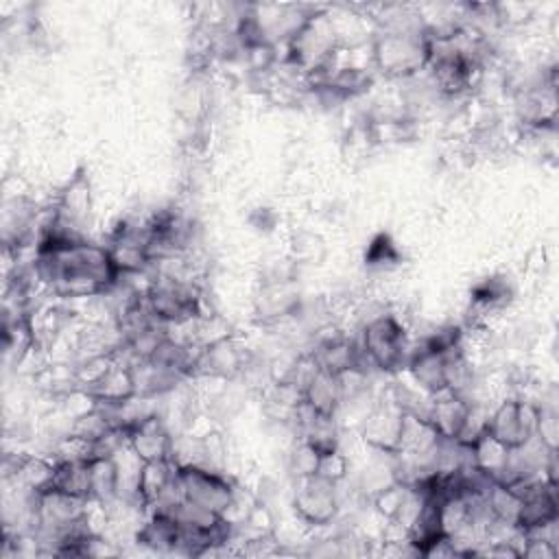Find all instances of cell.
<instances>
[{
    "label": "cell",
    "mask_w": 559,
    "mask_h": 559,
    "mask_svg": "<svg viewBox=\"0 0 559 559\" xmlns=\"http://www.w3.org/2000/svg\"><path fill=\"white\" fill-rule=\"evenodd\" d=\"M33 273L63 301L107 297L122 280L109 247L83 238L79 229L61 223L55 210L37 229Z\"/></svg>",
    "instance_id": "1"
},
{
    "label": "cell",
    "mask_w": 559,
    "mask_h": 559,
    "mask_svg": "<svg viewBox=\"0 0 559 559\" xmlns=\"http://www.w3.org/2000/svg\"><path fill=\"white\" fill-rule=\"evenodd\" d=\"M369 57L386 79H413L428 70L432 41L421 17H384L369 37Z\"/></svg>",
    "instance_id": "2"
},
{
    "label": "cell",
    "mask_w": 559,
    "mask_h": 559,
    "mask_svg": "<svg viewBox=\"0 0 559 559\" xmlns=\"http://www.w3.org/2000/svg\"><path fill=\"white\" fill-rule=\"evenodd\" d=\"M142 295L151 317L164 328H181L197 323L199 319H207V314L203 312V297L192 280L157 271L155 280L148 282Z\"/></svg>",
    "instance_id": "3"
},
{
    "label": "cell",
    "mask_w": 559,
    "mask_h": 559,
    "mask_svg": "<svg viewBox=\"0 0 559 559\" xmlns=\"http://www.w3.org/2000/svg\"><path fill=\"white\" fill-rule=\"evenodd\" d=\"M175 483L183 502L223 518L240 491L234 478H229L223 469L199 461L175 459Z\"/></svg>",
    "instance_id": "4"
},
{
    "label": "cell",
    "mask_w": 559,
    "mask_h": 559,
    "mask_svg": "<svg viewBox=\"0 0 559 559\" xmlns=\"http://www.w3.org/2000/svg\"><path fill=\"white\" fill-rule=\"evenodd\" d=\"M360 349L367 365L380 373H397L404 369L411 352L408 328L397 314H376L360 330Z\"/></svg>",
    "instance_id": "5"
},
{
    "label": "cell",
    "mask_w": 559,
    "mask_h": 559,
    "mask_svg": "<svg viewBox=\"0 0 559 559\" xmlns=\"http://www.w3.org/2000/svg\"><path fill=\"white\" fill-rule=\"evenodd\" d=\"M539 404L520 395L504 397L487 415L485 432L507 450H520L535 439Z\"/></svg>",
    "instance_id": "6"
},
{
    "label": "cell",
    "mask_w": 559,
    "mask_h": 559,
    "mask_svg": "<svg viewBox=\"0 0 559 559\" xmlns=\"http://www.w3.org/2000/svg\"><path fill=\"white\" fill-rule=\"evenodd\" d=\"M406 411H402L389 395L376 402L362 417L358 435L362 443L384 456H397L402 452Z\"/></svg>",
    "instance_id": "7"
},
{
    "label": "cell",
    "mask_w": 559,
    "mask_h": 559,
    "mask_svg": "<svg viewBox=\"0 0 559 559\" xmlns=\"http://www.w3.org/2000/svg\"><path fill=\"white\" fill-rule=\"evenodd\" d=\"M295 518L310 528H325L336 522L341 513V500L336 485L321 478L310 476L297 480V489L290 500Z\"/></svg>",
    "instance_id": "8"
},
{
    "label": "cell",
    "mask_w": 559,
    "mask_h": 559,
    "mask_svg": "<svg viewBox=\"0 0 559 559\" xmlns=\"http://www.w3.org/2000/svg\"><path fill=\"white\" fill-rule=\"evenodd\" d=\"M249 365V354L242 349L236 336L221 334L199 345L197 360L192 365V378L207 380H234Z\"/></svg>",
    "instance_id": "9"
},
{
    "label": "cell",
    "mask_w": 559,
    "mask_h": 559,
    "mask_svg": "<svg viewBox=\"0 0 559 559\" xmlns=\"http://www.w3.org/2000/svg\"><path fill=\"white\" fill-rule=\"evenodd\" d=\"M122 428L127 437V448L138 461L151 463L175 459V437L170 435L166 421L157 411L135 417L127 421Z\"/></svg>",
    "instance_id": "10"
},
{
    "label": "cell",
    "mask_w": 559,
    "mask_h": 559,
    "mask_svg": "<svg viewBox=\"0 0 559 559\" xmlns=\"http://www.w3.org/2000/svg\"><path fill=\"white\" fill-rule=\"evenodd\" d=\"M310 358L314 360L317 369L332 373V376H347L354 371L365 373V354L360 349V343L349 338L343 332H334L330 336H323L317 341L314 349L310 352Z\"/></svg>",
    "instance_id": "11"
},
{
    "label": "cell",
    "mask_w": 559,
    "mask_h": 559,
    "mask_svg": "<svg viewBox=\"0 0 559 559\" xmlns=\"http://www.w3.org/2000/svg\"><path fill=\"white\" fill-rule=\"evenodd\" d=\"M79 391H83L94 404L120 408L138 397V382H135L133 365L118 356L98 380H94L92 384H87Z\"/></svg>",
    "instance_id": "12"
},
{
    "label": "cell",
    "mask_w": 559,
    "mask_h": 559,
    "mask_svg": "<svg viewBox=\"0 0 559 559\" xmlns=\"http://www.w3.org/2000/svg\"><path fill=\"white\" fill-rule=\"evenodd\" d=\"M448 356H450V352H439V349L426 345L424 341H419L417 349H413V343H411V352H408V360H406L404 369L411 376V380L419 386V391H424L428 397L450 391Z\"/></svg>",
    "instance_id": "13"
},
{
    "label": "cell",
    "mask_w": 559,
    "mask_h": 559,
    "mask_svg": "<svg viewBox=\"0 0 559 559\" xmlns=\"http://www.w3.org/2000/svg\"><path fill=\"white\" fill-rule=\"evenodd\" d=\"M472 400L461 393H439L428 400L426 419L441 441H459L469 417Z\"/></svg>",
    "instance_id": "14"
},
{
    "label": "cell",
    "mask_w": 559,
    "mask_h": 559,
    "mask_svg": "<svg viewBox=\"0 0 559 559\" xmlns=\"http://www.w3.org/2000/svg\"><path fill=\"white\" fill-rule=\"evenodd\" d=\"M135 542L155 552H179L181 526L168 507L148 509V518L135 531Z\"/></svg>",
    "instance_id": "15"
},
{
    "label": "cell",
    "mask_w": 559,
    "mask_h": 559,
    "mask_svg": "<svg viewBox=\"0 0 559 559\" xmlns=\"http://www.w3.org/2000/svg\"><path fill=\"white\" fill-rule=\"evenodd\" d=\"M301 397H304V406L317 417L336 419L345 400L343 382L338 376L314 369L301 386Z\"/></svg>",
    "instance_id": "16"
},
{
    "label": "cell",
    "mask_w": 559,
    "mask_h": 559,
    "mask_svg": "<svg viewBox=\"0 0 559 559\" xmlns=\"http://www.w3.org/2000/svg\"><path fill=\"white\" fill-rule=\"evenodd\" d=\"M299 295L290 288V280H269L255 297V319L264 325L295 317Z\"/></svg>",
    "instance_id": "17"
},
{
    "label": "cell",
    "mask_w": 559,
    "mask_h": 559,
    "mask_svg": "<svg viewBox=\"0 0 559 559\" xmlns=\"http://www.w3.org/2000/svg\"><path fill=\"white\" fill-rule=\"evenodd\" d=\"M57 218L74 229H79V223L87 218L92 212V194H90V181L83 173H76L66 188L59 192L55 205H52Z\"/></svg>",
    "instance_id": "18"
},
{
    "label": "cell",
    "mask_w": 559,
    "mask_h": 559,
    "mask_svg": "<svg viewBox=\"0 0 559 559\" xmlns=\"http://www.w3.org/2000/svg\"><path fill=\"white\" fill-rule=\"evenodd\" d=\"M57 474V459L44 454H20L13 465L15 483L26 493H44L52 487Z\"/></svg>",
    "instance_id": "19"
},
{
    "label": "cell",
    "mask_w": 559,
    "mask_h": 559,
    "mask_svg": "<svg viewBox=\"0 0 559 559\" xmlns=\"http://www.w3.org/2000/svg\"><path fill=\"white\" fill-rule=\"evenodd\" d=\"M90 500L109 507L120 498V463L116 454L92 456L90 461Z\"/></svg>",
    "instance_id": "20"
},
{
    "label": "cell",
    "mask_w": 559,
    "mask_h": 559,
    "mask_svg": "<svg viewBox=\"0 0 559 559\" xmlns=\"http://www.w3.org/2000/svg\"><path fill=\"white\" fill-rule=\"evenodd\" d=\"M511 297H513L511 284L504 277L493 275V277H485L472 288L469 301L474 310H480L483 314H487L504 308L511 301Z\"/></svg>",
    "instance_id": "21"
},
{
    "label": "cell",
    "mask_w": 559,
    "mask_h": 559,
    "mask_svg": "<svg viewBox=\"0 0 559 559\" xmlns=\"http://www.w3.org/2000/svg\"><path fill=\"white\" fill-rule=\"evenodd\" d=\"M400 262H402V251L397 249L395 240L389 234H378L371 238L365 251V266L384 271V269L397 266Z\"/></svg>",
    "instance_id": "22"
},
{
    "label": "cell",
    "mask_w": 559,
    "mask_h": 559,
    "mask_svg": "<svg viewBox=\"0 0 559 559\" xmlns=\"http://www.w3.org/2000/svg\"><path fill=\"white\" fill-rule=\"evenodd\" d=\"M321 456H323V450H321V448H317L314 443H310V441H306V439L299 437L297 445H295L293 452H290L288 467H290V472H293V476H295L297 480L310 478V476H317Z\"/></svg>",
    "instance_id": "23"
},
{
    "label": "cell",
    "mask_w": 559,
    "mask_h": 559,
    "mask_svg": "<svg viewBox=\"0 0 559 559\" xmlns=\"http://www.w3.org/2000/svg\"><path fill=\"white\" fill-rule=\"evenodd\" d=\"M539 404V402H537ZM535 439L544 445V450L557 454V441H559V419H557V411L548 404H539L537 411V430H535Z\"/></svg>",
    "instance_id": "24"
},
{
    "label": "cell",
    "mask_w": 559,
    "mask_h": 559,
    "mask_svg": "<svg viewBox=\"0 0 559 559\" xmlns=\"http://www.w3.org/2000/svg\"><path fill=\"white\" fill-rule=\"evenodd\" d=\"M347 474H349V459H347V454L341 452V448H334V450L323 452L317 476H321V478H325V480L338 485L341 480H345Z\"/></svg>",
    "instance_id": "25"
}]
</instances>
